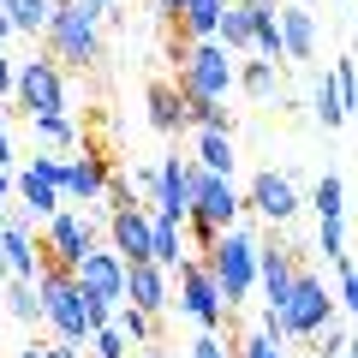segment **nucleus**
I'll list each match as a JSON object with an SVG mask.
<instances>
[{
    "label": "nucleus",
    "instance_id": "nucleus-1",
    "mask_svg": "<svg viewBox=\"0 0 358 358\" xmlns=\"http://www.w3.org/2000/svg\"><path fill=\"white\" fill-rule=\"evenodd\" d=\"M102 6L96 0H54L48 13V30L42 36L54 42V66H96L102 60Z\"/></svg>",
    "mask_w": 358,
    "mask_h": 358
},
{
    "label": "nucleus",
    "instance_id": "nucleus-2",
    "mask_svg": "<svg viewBox=\"0 0 358 358\" xmlns=\"http://www.w3.org/2000/svg\"><path fill=\"white\" fill-rule=\"evenodd\" d=\"M173 60H179V96H197V102H227L233 96V60L221 42H173Z\"/></svg>",
    "mask_w": 358,
    "mask_h": 358
},
{
    "label": "nucleus",
    "instance_id": "nucleus-3",
    "mask_svg": "<svg viewBox=\"0 0 358 358\" xmlns=\"http://www.w3.org/2000/svg\"><path fill=\"white\" fill-rule=\"evenodd\" d=\"M203 268H209V281H215V293H221V305H227V310L239 305V299H251V287H257V239H251V227L215 233Z\"/></svg>",
    "mask_w": 358,
    "mask_h": 358
},
{
    "label": "nucleus",
    "instance_id": "nucleus-4",
    "mask_svg": "<svg viewBox=\"0 0 358 358\" xmlns=\"http://www.w3.org/2000/svg\"><path fill=\"white\" fill-rule=\"evenodd\" d=\"M36 299H42V322H48L54 334H60V346H72V352H84L90 341V322H84V293H78V281L66 275V268H36Z\"/></svg>",
    "mask_w": 358,
    "mask_h": 358
},
{
    "label": "nucleus",
    "instance_id": "nucleus-5",
    "mask_svg": "<svg viewBox=\"0 0 358 358\" xmlns=\"http://www.w3.org/2000/svg\"><path fill=\"white\" fill-rule=\"evenodd\" d=\"M329 317H334V293H322V275L299 268L287 305L275 310V334H281V341H322Z\"/></svg>",
    "mask_w": 358,
    "mask_h": 358
},
{
    "label": "nucleus",
    "instance_id": "nucleus-6",
    "mask_svg": "<svg viewBox=\"0 0 358 358\" xmlns=\"http://www.w3.org/2000/svg\"><path fill=\"white\" fill-rule=\"evenodd\" d=\"M13 96L30 120H48V114H66V78L54 60H18L13 66Z\"/></svg>",
    "mask_w": 358,
    "mask_h": 358
},
{
    "label": "nucleus",
    "instance_id": "nucleus-7",
    "mask_svg": "<svg viewBox=\"0 0 358 358\" xmlns=\"http://www.w3.org/2000/svg\"><path fill=\"white\" fill-rule=\"evenodd\" d=\"M173 275H179V299H173V305L185 310V317H192L203 334H221V322H227V305H221L215 281H209V268L197 263V257H185Z\"/></svg>",
    "mask_w": 358,
    "mask_h": 358
},
{
    "label": "nucleus",
    "instance_id": "nucleus-8",
    "mask_svg": "<svg viewBox=\"0 0 358 358\" xmlns=\"http://www.w3.org/2000/svg\"><path fill=\"white\" fill-rule=\"evenodd\" d=\"M239 209L245 203H239V192H233V179L192 167V221H197V227L227 233V227H239Z\"/></svg>",
    "mask_w": 358,
    "mask_h": 358
},
{
    "label": "nucleus",
    "instance_id": "nucleus-9",
    "mask_svg": "<svg viewBox=\"0 0 358 358\" xmlns=\"http://www.w3.org/2000/svg\"><path fill=\"white\" fill-rule=\"evenodd\" d=\"M36 251H48L42 257L48 268H66V275H72V268L84 263V251H96V233H90V221L78 215V209H60V215H48Z\"/></svg>",
    "mask_w": 358,
    "mask_h": 358
},
{
    "label": "nucleus",
    "instance_id": "nucleus-10",
    "mask_svg": "<svg viewBox=\"0 0 358 358\" xmlns=\"http://www.w3.org/2000/svg\"><path fill=\"white\" fill-rule=\"evenodd\" d=\"M150 192H155L150 215L185 227V221H192V162H185V155H162V167L150 173Z\"/></svg>",
    "mask_w": 358,
    "mask_h": 358
},
{
    "label": "nucleus",
    "instance_id": "nucleus-11",
    "mask_svg": "<svg viewBox=\"0 0 358 358\" xmlns=\"http://www.w3.org/2000/svg\"><path fill=\"white\" fill-rule=\"evenodd\" d=\"M72 281L90 305H108V310L126 305V263L114 251H84V263L72 268Z\"/></svg>",
    "mask_w": 358,
    "mask_h": 358
},
{
    "label": "nucleus",
    "instance_id": "nucleus-12",
    "mask_svg": "<svg viewBox=\"0 0 358 358\" xmlns=\"http://www.w3.org/2000/svg\"><path fill=\"white\" fill-rule=\"evenodd\" d=\"M54 179H60V155L42 150V155H30L24 167H13V197H24V203L36 209L42 221H48V215H60V209H66V203H60V185H54Z\"/></svg>",
    "mask_w": 358,
    "mask_h": 358
},
{
    "label": "nucleus",
    "instance_id": "nucleus-13",
    "mask_svg": "<svg viewBox=\"0 0 358 358\" xmlns=\"http://www.w3.org/2000/svg\"><path fill=\"white\" fill-rule=\"evenodd\" d=\"M150 203H126V209H108V251L120 263H150Z\"/></svg>",
    "mask_w": 358,
    "mask_h": 358
},
{
    "label": "nucleus",
    "instance_id": "nucleus-14",
    "mask_svg": "<svg viewBox=\"0 0 358 358\" xmlns=\"http://www.w3.org/2000/svg\"><path fill=\"white\" fill-rule=\"evenodd\" d=\"M60 203H102V192H108V162L102 155H60Z\"/></svg>",
    "mask_w": 358,
    "mask_h": 358
},
{
    "label": "nucleus",
    "instance_id": "nucleus-15",
    "mask_svg": "<svg viewBox=\"0 0 358 358\" xmlns=\"http://www.w3.org/2000/svg\"><path fill=\"white\" fill-rule=\"evenodd\" d=\"M239 203H251L257 215L275 221V227L299 215V192H293V179H287V173H257V179H251V192H245Z\"/></svg>",
    "mask_w": 358,
    "mask_h": 358
},
{
    "label": "nucleus",
    "instance_id": "nucleus-16",
    "mask_svg": "<svg viewBox=\"0 0 358 358\" xmlns=\"http://www.w3.org/2000/svg\"><path fill=\"white\" fill-rule=\"evenodd\" d=\"M275 30H281V60H310L317 54V18H310V6H299V0L275 6Z\"/></svg>",
    "mask_w": 358,
    "mask_h": 358
},
{
    "label": "nucleus",
    "instance_id": "nucleus-17",
    "mask_svg": "<svg viewBox=\"0 0 358 358\" xmlns=\"http://www.w3.org/2000/svg\"><path fill=\"white\" fill-rule=\"evenodd\" d=\"M299 263L281 251V245H257V281H263V310H281L287 293H293Z\"/></svg>",
    "mask_w": 358,
    "mask_h": 358
},
{
    "label": "nucleus",
    "instance_id": "nucleus-18",
    "mask_svg": "<svg viewBox=\"0 0 358 358\" xmlns=\"http://www.w3.org/2000/svg\"><path fill=\"white\" fill-rule=\"evenodd\" d=\"M0 257H6V281H36L42 257H36V233H30L24 221L6 215V227H0Z\"/></svg>",
    "mask_w": 358,
    "mask_h": 358
},
{
    "label": "nucleus",
    "instance_id": "nucleus-19",
    "mask_svg": "<svg viewBox=\"0 0 358 358\" xmlns=\"http://www.w3.org/2000/svg\"><path fill=\"white\" fill-rule=\"evenodd\" d=\"M126 305L143 317H162L173 299H167V275L155 263H126Z\"/></svg>",
    "mask_w": 358,
    "mask_h": 358
},
{
    "label": "nucleus",
    "instance_id": "nucleus-20",
    "mask_svg": "<svg viewBox=\"0 0 358 358\" xmlns=\"http://www.w3.org/2000/svg\"><path fill=\"white\" fill-rule=\"evenodd\" d=\"M221 13H227V0H185V6L173 13V24H179V36H185V42H215Z\"/></svg>",
    "mask_w": 358,
    "mask_h": 358
},
{
    "label": "nucleus",
    "instance_id": "nucleus-21",
    "mask_svg": "<svg viewBox=\"0 0 358 358\" xmlns=\"http://www.w3.org/2000/svg\"><path fill=\"white\" fill-rule=\"evenodd\" d=\"M150 126L162 131V138L185 131V102H179V90H173V84H150Z\"/></svg>",
    "mask_w": 358,
    "mask_h": 358
},
{
    "label": "nucleus",
    "instance_id": "nucleus-22",
    "mask_svg": "<svg viewBox=\"0 0 358 358\" xmlns=\"http://www.w3.org/2000/svg\"><path fill=\"white\" fill-rule=\"evenodd\" d=\"M192 167L233 179V131H197V155H192Z\"/></svg>",
    "mask_w": 358,
    "mask_h": 358
},
{
    "label": "nucleus",
    "instance_id": "nucleus-23",
    "mask_svg": "<svg viewBox=\"0 0 358 358\" xmlns=\"http://www.w3.org/2000/svg\"><path fill=\"white\" fill-rule=\"evenodd\" d=\"M0 13H6V24H13V36H42L54 0H0Z\"/></svg>",
    "mask_w": 358,
    "mask_h": 358
},
{
    "label": "nucleus",
    "instance_id": "nucleus-24",
    "mask_svg": "<svg viewBox=\"0 0 358 358\" xmlns=\"http://www.w3.org/2000/svg\"><path fill=\"white\" fill-rule=\"evenodd\" d=\"M150 263L162 268V275H173V268L185 263V245H179V227H173V221H162V215L150 221Z\"/></svg>",
    "mask_w": 358,
    "mask_h": 358
},
{
    "label": "nucleus",
    "instance_id": "nucleus-25",
    "mask_svg": "<svg viewBox=\"0 0 358 358\" xmlns=\"http://www.w3.org/2000/svg\"><path fill=\"white\" fill-rule=\"evenodd\" d=\"M310 209H317V221H346V179L322 173L317 192H310Z\"/></svg>",
    "mask_w": 358,
    "mask_h": 358
},
{
    "label": "nucleus",
    "instance_id": "nucleus-26",
    "mask_svg": "<svg viewBox=\"0 0 358 358\" xmlns=\"http://www.w3.org/2000/svg\"><path fill=\"white\" fill-rule=\"evenodd\" d=\"M215 42H221L227 54H251V18H245V0L221 13V24H215Z\"/></svg>",
    "mask_w": 358,
    "mask_h": 358
},
{
    "label": "nucleus",
    "instance_id": "nucleus-27",
    "mask_svg": "<svg viewBox=\"0 0 358 358\" xmlns=\"http://www.w3.org/2000/svg\"><path fill=\"white\" fill-rule=\"evenodd\" d=\"M0 305L13 310L18 322H30V329L42 322V299H36V287H30V281H6V287H0Z\"/></svg>",
    "mask_w": 358,
    "mask_h": 358
},
{
    "label": "nucleus",
    "instance_id": "nucleus-28",
    "mask_svg": "<svg viewBox=\"0 0 358 358\" xmlns=\"http://www.w3.org/2000/svg\"><path fill=\"white\" fill-rule=\"evenodd\" d=\"M185 102V126L192 131H233V114L221 102H197V96H179Z\"/></svg>",
    "mask_w": 358,
    "mask_h": 358
},
{
    "label": "nucleus",
    "instance_id": "nucleus-29",
    "mask_svg": "<svg viewBox=\"0 0 358 358\" xmlns=\"http://www.w3.org/2000/svg\"><path fill=\"white\" fill-rule=\"evenodd\" d=\"M233 90H245V96L268 102V96H275V66H268V60H245L239 72H233Z\"/></svg>",
    "mask_w": 358,
    "mask_h": 358
},
{
    "label": "nucleus",
    "instance_id": "nucleus-30",
    "mask_svg": "<svg viewBox=\"0 0 358 358\" xmlns=\"http://www.w3.org/2000/svg\"><path fill=\"white\" fill-rule=\"evenodd\" d=\"M310 102H317V120H322V126H346V120H352V108L341 102V90H334L329 72L317 78V96H310Z\"/></svg>",
    "mask_w": 358,
    "mask_h": 358
},
{
    "label": "nucleus",
    "instance_id": "nucleus-31",
    "mask_svg": "<svg viewBox=\"0 0 358 358\" xmlns=\"http://www.w3.org/2000/svg\"><path fill=\"white\" fill-rule=\"evenodd\" d=\"M114 329H120V341H126V346H150L155 341V317H143V310H131V305L114 310Z\"/></svg>",
    "mask_w": 358,
    "mask_h": 358
},
{
    "label": "nucleus",
    "instance_id": "nucleus-32",
    "mask_svg": "<svg viewBox=\"0 0 358 358\" xmlns=\"http://www.w3.org/2000/svg\"><path fill=\"white\" fill-rule=\"evenodd\" d=\"M30 131H36L42 143H54V150H78V126L66 114H48V120H30Z\"/></svg>",
    "mask_w": 358,
    "mask_h": 358
},
{
    "label": "nucleus",
    "instance_id": "nucleus-33",
    "mask_svg": "<svg viewBox=\"0 0 358 358\" xmlns=\"http://www.w3.org/2000/svg\"><path fill=\"white\" fill-rule=\"evenodd\" d=\"M334 281H341V293H334V310H346V317H352V310H358V263H352V251L334 263Z\"/></svg>",
    "mask_w": 358,
    "mask_h": 358
},
{
    "label": "nucleus",
    "instance_id": "nucleus-34",
    "mask_svg": "<svg viewBox=\"0 0 358 358\" xmlns=\"http://www.w3.org/2000/svg\"><path fill=\"white\" fill-rule=\"evenodd\" d=\"M317 251L329 263H341L346 257V221H317Z\"/></svg>",
    "mask_w": 358,
    "mask_h": 358
},
{
    "label": "nucleus",
    "instance_id": "nucleus-35",
    "mask_svg": "<svg viewBox=\"0 0 358 358\" xmlns=\"http://www.w3.org/2000/svg\"><path fill=\"white\" fill-rule=\"evenodd\" d=\"M90 346H96V358H126V352H131V346L120 341V329H114V322H108V329H96V334H90Z\"/></svg>",
    "mask_w": 358,
    "mask_h": 358
},
{
    "label": "nucleus",
    "instance_id": "nucleus-36",
    "mask_svg": "<svg viewBox=\"0 0 358 358\" xmlns=\"http://www.w3.org/2000/svg\"><path fill=\"white\" fill-rule=\"evenodd\" d=\"M185 358H227V341H221V334H197V341L185 346Z\"/></svg>",
    "mask_w": 358,
    "mask_h": 358
},
{
    "label": "nucleus",
    "instance_id": "nucleus-37",
    "mask_svg": "<svg viewBox=\"0 0 358 358\" xmlns=\"http://www.w3.org/2000/svg\"><path fill=\"white\" fill-rule=\"evenodd\" d=\"M245 358H281V346L268 341V334H245Z\"/></svg>",
    "mask_w": 358,
    "mask_h": 358
},
{
    "label": "nucleus",
    "instance_id": "nucleus-38",
    "mask_svg": "<svg viewBox=\"0 0 358 358\" xmlns=\"http://www.w3.org/2000/svg\"><path fill=\"white\" fill-rule=\"evenodd\" d=\"M0 167H6V173L18 167V155H13V131H6V114H0Z\"/></svg>",
    "mask_w": 358,
    "mask_h": 358
},
{
    "label": "nucleus",
    "instance_id": "nucleus-39",
    "mask_svg": "<svg viewBox=\"0 0 358 358\" xmlns=\"http://www.w3.org/2000/svg\"><path fill=\"white\" fill-rule=\"evenodd\" d=\"M6 203H13V173L0 167V227H6Z\"/></svg>",
    "mask_w": 358,
    "mask_h": 358
},
{
    "label": "nucleus",
    "instance_id": "nucleus-40",
    "mask_svg": "<svg viewBox=\"0 0 358 358\" xmlns=\"http://www.w3.org/2000/svg\"><path fill=\"white\" fill-rule=\"evenodd\" d=\"M179 6H185V0H155V13H162L167 24H173V13H179Z\"/></svg>",
    "mask_w": 358,
    "mask_h": 358
},
{
    "label": "nucleus",
    "instance_id": "nucleus-41",
    "mask_svg": "<svg viewBox=\"0 0 358 358\" xmlns=\"http://www.w3.org/2000/svg\"><path fill=\"white\" fill-rule=\"evenodd\" d=\"M18 358H48V346H36V341H30V346H18Z\"/></svg>",
    "mask_w": 358,
    "mask_h": 358
},
{
    "label": "nucleus",
    "instance_id": "nucleus-42",
    "mask_svg": "<svg viewBox=\"0 0 358 358\" xmlns=\"http://www.w3.org/2000/svg\"><path fill=\"white\" fill-rule=\"evenodd\" d=\"M48 358H78V352H72V346H60V341H54V346H48Z\"/></svg>",
    "mask_w": 358,
    "mask_h": 358
},
{
    "label": "nucleus",
    "instance_id": "nucleus-43",
    "mask_svg": "<svg viewBox=\"0 0 358 358\" xmlns=\"http://www.w3.org/2000/svg\"><path fill=\"white\" fill-rule=\"evenodd\" d=\"M155 358H167V352H155Z\"/></svg>",
    "mask_w": 358,
    "mask_h": 358
},
{
    "label": "nucleus",
    "instance_id": "nucleus-44",
    "mask_svg": "<svg viewBox=\"0 0 358 358\" xmlns=\"http://www.w3.org/2000/svg\"><path fill=\"white\" fill-rule=\"evenodd\" d=\"M341 6H346V0H341Z\"/></svg>",
    "mask_w": 358,
    "mask_h": 358
}]
</instances>
